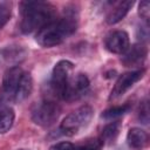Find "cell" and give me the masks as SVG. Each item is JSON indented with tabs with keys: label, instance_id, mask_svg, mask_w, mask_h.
<instances>
[{
	"label": "cell",
	"instance_id": "6da1fadb",
	"mask_svg": "<svg viewBox=\"0 0 150 150\" xmlns=\"http://www.w3.org/2000/svg\"><path fill=\"white\" fill-rule=\"evenodd\" d=\"M33 89V80L29 73L19 66L9 68L2 79L0 89V105L6 108L9 103H20L26 100Z\"/></svg>",
	"mask_w": 150,
	"mask_h": 150
},
{
	"label": "cell",
	"instance_id": "7a4b0ae2",
	"mask_svg": "<svg viewBox=\"0 0 150 150\" xmlns=\"http://www.w3.org/2000/svg\"><path fill=\"white\" fill-rule=\"evenodd\" d=\"M20 29L25 34L39 32L55 19V8L49 2L23 1L20 4Z\"/></svg>",
	"mask_w": 150,
	"mask_h": 150
},
{
	"label": "cell",
	"instance_id": "3957f363",
	"mask_svg": "<svg viewBox=\"0 0 150 150\" xmlns=\"http://www.w3.org/2000/svg\"><path fill=\"white\" fill-rule=\"evenodd\" d=\"M77 27L76 19L73 14H66L60 19H54L42 27L35 35L36 42L42 47H54L68 39Z\"/></svg>",
	"mask_w": 150,
	"mask_h": 150
},
{
	"label": "cell",
	"instance_id": "277c9868",
	"mask_svg": "<svg viewBox=\"0 0 150 150\" xmlns=\"http://www.w3.org/2000/svg\"><path fill=\"white\" fill-rule=\"evenodd\" d=\"M94 110L90 105H82L76 110L67 115L61 122L60 130L63 135L73 136L80 132L81 129L86 128L91 121Z\"/></svg>",
	"mask_w": 150,
	"mask_h": 150
},
{
	"label": "cell",
	"instance_id": "5b68a950",
	"mask_svg": "<svg viewBox=\"0 0 150 150\" xmlns=\"http://www.w3.org/2000/svg\"><path fill=\"white\" fill-rule=\"evenodd\" d=\"M61 112L60 105L52 100H42L36 102L32 108V120L35 124L48 128L53 125Z\"/></svg>",
	"mask_w": 150,
	"mask_h": 150
},
{
	"label": "cell",
	"instance_id": "8992f818",
	"mask_svg": "<svg viewBox=\"0 0 150 150\" xmlns=\"http://www.w3.org/2000/svg\"><path fill=\"white\" fill-rule=\"evenodd\" d=\"M74 64L68 60L59 61L53 68L50 76V87L55 96H57L59 98H62L64 95V91L71 79Z\"/></svg>",
	"mask_w": 150,
	"mask_h": 150
},
{
	"label": "cell",
	"instance_id": "52a82bcc",
	"mask_svg": "<svg viewBox=\"0 0 150 150\" xmlns=\"http://www.w3.org/2000/svg\"><path fill=\"white\" fill-rule=\"evenodd\" d=\"M143 74H144L143 69H137V70H132V71L122 74L118 77V80L116 81V83L110 93L109 100H116V98L121 97L128 89H130L137 81H139L143 77Z\"/></svg>",
	"mask_w": 150,
	"mask_h": 150
},
{
	"label": "cell",
	"instance_id": "ba28073f",
	"mask_svg": "<svg viewBox=\"0 0 150 150\" xmlns=\"http://www.w3.org/2000/svg\"><path fill=\"white\" fill-rule=\"evenodd\" d=\"M89 88V80L84 74H77L76 76L71 77L69 84L64 91L62 100L71 102L79 100Z\"/></svg>",
	"mask_w": 150,
	"mask_h": 150
},
{
	"label": "cell",
	"instance_id": "9c48e42d",
	"mask_svg": "<svg viewBox=\"0 0 150 150\" xmlns=\"http://www.w3.org/2000/svg\"><path fill=\"white\" fill-rule=\"evenodd\" d=\"M105 48L114 54H124L130 47L129 35L124 30H115L105 39Z\"/></svg>",
	"mask_w": 150,
	"mask_h": 150
},
{
	"label": "cell",
	"instance_id": "30bf717a",
	"mask_svg": "<svg viewBox=\"0 0 150 150\" xmlns=\"http://www.w3.org/2000/svg\"><path fill=\"white\" fill-rule=\"evenodd\" d=\"M146 56V48L143 43H135L128 48V50L122 56V62L127 67L136 66L142 63Z\"/></svg>",
	"mask_w": 150,
	"mask_h": 150
},
{
	"label": "cell",
	"instance_id": "8fae6325",
	"mask_svg": "<svg viewBox=\"0 0 150 150\" xmlns=\"http://www.w3.org/2000/svg\"><path fill=\"white\" fill-rule=\"evenodd\" d=\"M149 141V136L146 134V131H144L141 128H131L128 131L127 135V143L130 148L139 150L143 149Z\"/></svg>",
	"mask_w": 150,
	"mask_h": 150
},
{
	"label": "cell",
	"instance_id": "7c38bea8",
	"mask_svg": "<svg viewBox=\"0 0 150 150\" xmlns=\"http://www.w3.org/2000/svg\"><path fill=\"white\" fill-rule=\"evenodd\" d=\"M23 55L25 52L18 47H7L0 49V64H9V68L15 67L14 64L20 62L23 59Z\"/></svg>",
	"mask_w": 150,
	"mask_h": 150
},
{
	"label": "cell",
	"instance_id": "4fadbf2b",
	"mask_svg": "<svg viewBox=\"0 0 150 150\" xmlns=\"http://www.w3.org/2000/svg\"><path fill=\"white\" fill-rule=\"evenodd\" d=\"M134 1H121L118 2L115 7H112L110 9V12L107 15V22L109 25H114L120 22L129 12V9L132 7Z\"/></svg>",
	"mask_w": 150,
	"mask_h": 150
},
{
	"label": "cell",
	"instance_id": "5bb4252c",
	"mask_svg": "<svg viewBox=\"0 0 150 150\" xmlns=\"http://www.w3.org/2000/svg\"><path fill=\"white\" fill-rule=\"evenodd\" d=\"M120 128H121V123L120 121H115V122H110L109 124H107L101 134V141L104 143H112L116 137L120 134Z\"/></svg>",
	"mask_w": 150,
	"mask_h": 150
},
{
	"label": "cell",
	"instance_id": "9a60e30c",
	"mask_svg": "<svg viewBox=\"0 0 150 150\" xmlns=\"http://www.w3.org/2000/svg\"><path fill=\"white\" fill-rule=\"evenodd\" d=\"M14 117L15 115L12 108L6 107L0 110V134H5L12 128Z\"/></svg>",
	"mask_w": 150,
	"mask_h": 150
},
{
	"label": "cell",
	"instance_id": "2e32d148",
	"mask_svg": "<svg viewBox=\"0 0 150 150\" xmlns=\"http://www.w3.org/2000/svg\"><path fill=\"white\" fill-rule=\"evenodd\" d=\"M129 109H130V104L129 103L123 104V105H118V107H112V108L105 110L102 114V117L105 118V120H114V118H117V117L124 115L125 112H128Z\"/></svg>",
	"mask_w": 150,
	"mask_h": 150
},
{
	"label": "cell",
	"instance_id": "e0dca14e",
	"mask_svg": "<svg viewBox=\"0 0 150 150\" xmlns=\"http://www.w3.org/2000/svg\"><path fill=\"white\" fill-rule=\"evenodd\" d=\"M103 146V142L101 138H88L81 144L76 145L77 150H101Z\"/></svg>",
	"mask_w": 150,
	"mask_h": 150
},
{
	"label": "cell",
	"instance_id": "ac0fdd59",
	"mask_svg": "<svg viewBox=\"0 0 150 150\" xmlns=\"http://www.w3.org/2000/svg\"><path fill=\"white\" fill-rule=\"evenodd\" d=\"M12 15V6L9 2L0 1V28H2L11 19Z\"/></svg>",
	"mask_w": 150,
	"mask_h": 150
},
{
	"label": "cell",
	"instance_id": "d6986e66",
	"mask_svg": "<svg viewBox=\"0 0 150 150\" xmlns=\"http://www.w3.org/2000/svg\"><path fill=\"white\" fill-rule=\"evenodd\" d=\"M138 14H139V16L145 22L149 21V16H150V4H149V1L144 0V1H142L139 4V6H138Z\"/></svg>",
	"mask_w": 150,
	"mask_h": 150
},
{
	"label": "cell",
	"instance_id": "ffe728a7",
	"mask_svg": "<svg viewBox=\"0 0 150 150\" xmlns=\"http://www.w3.org/2000/svg\"><path fill=\"white\" fill-rule=\"evenodd\" d=\"M139 118L143 123H148L149 121V107H148V101H143L141 103V108H139Z\"/></svg>",
	"mask_w": 150,
	"mask_h": 150
},
{
	"label": "cell",
	"instance_id": "44dd1931",
	"mask_svg": "<svg viewBox=\"0 0 150 150\" xmlns=\"http://www.w3.org/2000/svg\"><path fill=\"white\" fill-rule=\"evenodd\" d=\"M49 150H77V149H76V145H74L70 142H60L50 146Z\"/></svg>",
	"mask_w": 150,
	"mask_h": 150
},
{
	"label": "cell",
	"instance_id": "7402d4cb",
	"mask_svg": "<svg viewBox=\"0 0 150 150\" xmlns=\"http://www.w3.org/2000/svg\"><path fill=\"white\" fill-rule=\"evenodd\" d=\"M20 150H26V149H20Z\"/></svg>",
	"mask_w": 150,
	"mask_h": 150
}]
</instances>
